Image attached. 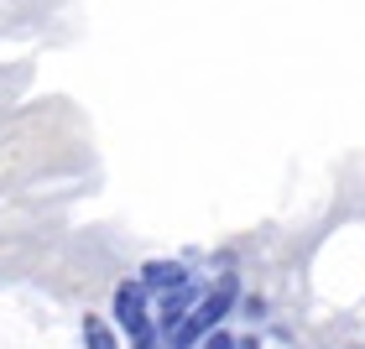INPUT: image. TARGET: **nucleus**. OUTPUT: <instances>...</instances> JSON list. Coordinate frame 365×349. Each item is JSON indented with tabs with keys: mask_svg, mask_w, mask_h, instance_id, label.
<instances>
[{
	"mask_svg": "<svg viewBox=\"0 0 365 349\" xmlns=\"http://www.w3.org/2000/svg\"><path fill=\"white\" fill-rule=\"evenodd\" d=\"M235 344H240V339L230 334V328H214V334H209L204 344H198V349H235Z\"/></svg>",
	"mask_w": 365,
	"mask_h": 349,
	"instance_id": "423d86ee",
	"label": "nucleus"
},
{
	"mask_svg": "<svg viewBox=\"0 0 365 349\" xmlns=\"http://www.w3.org/2000/svg\"><path fill=\"white\" fill-rule=\"evenodd\" d=\"M162 339H168V334H162V328L152 323V328H146V334H136L130 344H136V349H162Z\"/></svg>",
	"mask_w": 365,
	"mask_h": 349,
	"instance_id": "0eeeda50",
	"label": "nucleus"
},
{
	"mask_svg": "<svg viewBox=\"0 0 365 349\" xmlns=\"http://www.w3.org/2000/svg\"><path fill=\"white\" fill-rule=\"evenodd\" d=\"M146 297H152V292L141 287V276L115 287V323L125 328V339H136V334H146V328L157 323V318H152V308H146Z\"/></svg>",
	"mask_w": 365,
	"mask_h": 349,
	"instance_id": "f03ea898",
	"label": "nucleus"
},
{
	"mask_svg": "<svg viewBox=\"0 0 365 349\" xmlns=\"http://www.w3.org/2000/svg\"><path fill=\"white\" fill-rule=\"evenodd\" d=\"M198 297H204V292H198L193 281H188V287H178V292H162L157 297V328H162V334H173V328L188 318V313L198 308Z\"/></svg>",
	"mask_w": 365,
	"mask_h": 349,
	"instance_id": "7ed1b4c3",
	"label": "nucleus"
},
{
	"mask_svg": "<svg viewBox=\"0 0 365 349\" xmlns=\"http://www.w3.org/2000/svg\"><path fill=\"white\" fill-rule=\"evenodd\" d=\"M84 349H120V339L105 318H84Z\"/></svg>",
	"mask_w": 365,
	"mask_h": 349,
	"instance_id": "39448f33",
	"label": "nucleus"
},
{
	"mask_svg": "<svg viewBox=\"0 0 365 349\" xmlns=\"http://www.w3.org/2000/svg\"><path fill=\"white\" fill-rule=\"evenodd\" d=\"M141 287L146 292H178V287H188V266L182 261H146L141 266Z\"/></svg>",
	"mask_w": 365,
	"mask_h": 349,
	"instance_id": "20e7f679",
	"label": "nucleus"
},
{
	"mask_svg": "<svg viewBox=\"0 0 365 349\" xmlns=\"http://www.w3.org/2000/svg\"><path fill=\"white\" fill-rule=\"evenodd\" d=\"M235 303H240V281H235V276H220L204 297H198V308L168 334V349H198V344L214 334V328L225 323V313L235 308Z\"/></svg>",
	"mask_w": 365,
	"mask_h": 349,
	"instance_id": "f257e3e1",
	"label": "nucleus"
},
{
	"mask_svg": "<svg viewBox=\"0 0 365 349\" xmlns=\"http://www.w3.org/2000/svg\"><path fill=\"white\" fill-rule=\"evenodd\" d=\"M235 349H261V339H256V334H245V339H240Z\"/></svg>",
	"mask_w": 365,
	"mask_h": 349,
	"instance_id": "6e6552de",
	"label": "nucleus"
}]
</instances>
